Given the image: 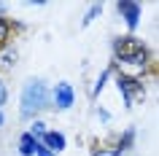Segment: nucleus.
<instances>
[{
	"instance_id": "obj_10",
	"label": "nucleus",
	"mask_w": 159,
	"mask_h": 156,
	"mask_svg": "<svg viewBox=\"0 0 159 156\" xmlns=\"http://www.w3.org/2000/svg\"><path fill=\"white\" fill-rule=\"evenodd\" d=\"M0 102H6V86L0 83Z\"/></svg>"
},
{
	"instance_id": "obj_11",
	"label": "nucleus",
	"mask_w": 159,
	"mask_h": 156,
	"mask_svg": "<svg viewBox=\"0 0 159 156\" xmlns=\"http://www.w3.org/2000/svg\"><path fill=\"white\" fill-rule=\"evenodd\" d=\"M97 156H116V154H113V151H108V154H97Z\"/></svg>"
},
{
	"instance_id": "obj_8",
	"label": "nucleus",
	"mask_w": 159,
	"mask_h": 156,
	"mask_svg": "<svg viewBox=\"0 0 159 156\" xmlns=\"http://www.w3.org/2000/svg\"><path fill=\"white\" fill-rule=\"evenodd\" d=\"M6 38H8V25H6V19L0 16V43L6 41Z\"/></svg>"
},
{
	"instance_id": "obj_2",
	"label": "nucleus",
	"mask_w": 159,
	"mask_h": 156,
	"mask_svg": "<svg viewBox=\"0 0 159 156\" xmlns=\"http://www.w3.org/2000/svg\"><path fill=\"white\" fill-rule=\"evenodd\" d=\"M49 102V91L41 81H30L25 86V94H22V105H25V113H33V110H41Z\"/></svg>"
},
{
	"instance_id": "obj_7",
	"label": "nucleus",
	"mask_w": 159,
	"mask_h": 156,
	"mask_svg": "<svg viewBox=\"0 0 159 156\" xmlns=\"http://www.w3.org/2000/svg\"><path fill=\"white\" fill-rule=\"evenodd\" d=\"M19 145H22V154L25 156H33V154H38V140H35V135L33 132H27V135H22V143H19Z\"/></svg>"
},
{
	"instance_id": "obj_4",
	"label": "nucleus",
	"mask_w": 159,
	"mask_h": 156,
	"mask_svg": "<svg viewBox=\"0 0 159 156\" xmlns=\"http://www.w3.org/2000/svg\"><path fill=\"white\" fill-rule=\"evenodd\" d=\"M54 100H57L59 108H70L73 105V89H70V83H59L57 89H54Z\"/></svg>"
},
{
	"instance_id": "obj_3",
	"label": "nucleus",
	"mask_w": 159,
	"mask_h": 156,
	"mask_svg": "<svg viewBox=\"0 0 159 156\" xmlns=\"http://www.w3.org/2000/svg\"><path fill=\"white\" fill-rule=\"evenodd\" d=\"M119 89L124 91V97H127V102H129V105H132L138 97H143V89L132 81V78H119Z\"/></svg>"
},
{
	"instance_id": "obj_9",
	"label": "nucleus",
	"mask_w": 159,
	"mask_h": 156,
	"mask_svg": "<svg viewBox=\"0 0 159 156\" xmlns=\"http://www.w3.org/2000/svg\"><path fill=\"white\" fill-rule=\"evenodd\" d=\"M38 156H54V154H51L46 145H41V148H38Z\"/></svg>"
},
{
	"instance_id": "obj_6",
	"label": "nucleus",
	"mask_w": 159,
	"mask_h": 156,
	"mask_svg": "<svg viewBox=\"0 0 159 156\" xmlns=\"http://www.w3.org/2000/svg\"><path fill=\"white\" fill-rule=\"evenodd\" d=\"M43 143H46L49 151H62V148H65V137H62L59 132H46V135H43Z\"/></svg>"
},
{
	"instance_id": "obj_12",
	"label": "nucleus",
	"mask_w": 159,
	"mask_h": 156,
	"mask_svg": "<svg viewBox=\"0 0 159 156\" xmlns=\"http://www.w3.org/2000/svg\"><path fill=\"white\" fill-rule=\"evenodd\" d=\"M0 124H3V113H0Z\"/></svg>"
},
{
	"instance_id": "obj_1",
	"label": "nucleus",
	"mask_w": 159,
	"mask_h": 156,
	"mask_svg": "<svg viewBox=\"0 0 159 156\" xmlns=\"http://www.w3.org/2000/svg\"><path fill=\"white\" fill-rule=\"evenodd\" d=\"M116 54L124 62H129V65H140V67L146 65V49H143V43L138 38H132V35L116 41Z\"/></svg>"
},
{
	"instance_id": "obj_5",
	"label": "nucleus",
	"mask_w": 159,
	"mask_h": 156,
	"mask_svg": "<svg viewBox=\"0 0 159 156\" xmlns=\"http://www.w3.org/2000/svg\"><path fill=\"white\" fill-rule=\"evenodd\" d=\"M119 14L127 19V25L135 27L138 25V19H140V8L135 6V3H119Z\"/></svg>"
}]
</instances>
